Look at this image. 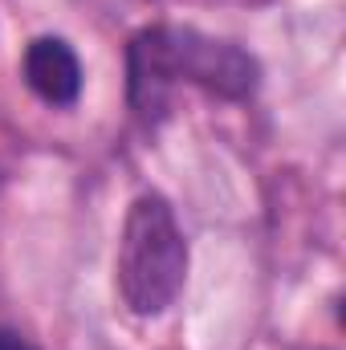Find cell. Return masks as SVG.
I'll return each mask as SVG.
<instances>
[{
    "instance_id": "obj_4",
    "label": "cell",
    "mask_w": 346,
    "mask_h": 350,
    "mask_svg": "<svg viewBox=\"0 0 346 350\" xmlns=\"http://www.w3.org/2000/svg\"><path fill=\"white\" fill-rule=\"evenodd\" d=\"M0 350H33L21 334H12V330H0Z\"/></svg>"
},
{
    "instance_id": "obj_2",
    "label": "cell",
    "mask_w": 346,
    "mask_h": 350,
    "mask_svg": "<svg viewBox=\"0 0 346 350\" xmlns=\"http://www.w3.org/2000/svg\"><path fill=\"white\" fill-rule=\"evenodd\" d=\"M187 273V245L163 196H139L122 224L118 245V289L122 301L151 318L175 301Z\"/></svg>"
},
{
    "instance_id": "obj_1",
    "label": "cell",
    "mask_w": 346,
    "mask_h": 350,
    "mask_svg": "<svg viewBox=\"0 0 346 350\" xmlns=\"http://www.w3.org/2000/svg\"><path fill=\"white\" fill-rule=\"evenodd\" d=\"M179 78L224 98H245L257 90V62L232 41H216L196 29H143L131 41V106L143 118L163 114L168 90Z\"/></svg>"
},
{
    "instance_id": "obj_3",
    "label": "cell",
    "mask_w": 346,
    "mask_h": 350,
    "mask_svg": "<svg viewBox=\"0 0 346 350\" xmlns=\"http://www.w3.org/2000/svg\"><path fill=\"white\" fill-rule=\"evenodd\" d=\"M25 82L53 106H70L82 94V66L62 37H37L25 53Z\"/></svg>"
}]
</instances>
